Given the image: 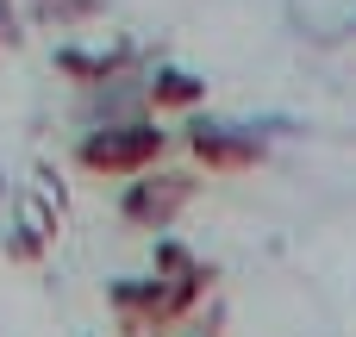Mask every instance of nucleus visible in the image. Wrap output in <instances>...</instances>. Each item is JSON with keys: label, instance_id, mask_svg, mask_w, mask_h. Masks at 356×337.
<instances>
[{"label": "nucleus", "instance_id": "1", "mask_svg": "<svg viewBox=\"0 0 356 337\" xmlns=\"http://www.w3.org/2000/svg\"><path fill=\"white\" fill-rule=\"evenodd\" d=\"M163 144V131H131V138H94L88 144V163H100V169H131V163H144L150 150Z\"/></svg>", "mask_w": 356, "mask_h": 337}]
</instances>
